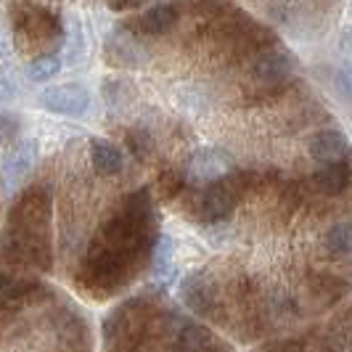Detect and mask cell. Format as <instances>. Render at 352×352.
I'll use <instances>...</instances> for the list:
<instances>
[{
	"mask_svg": "<svg viewBox=\"0 0 352 352\" xmlns=\"http://www.w3.org/2000/svg\"><path fill=\"white\" fill-rule=\"evenodd\" d=\"M294 69V58L286 56L281 51H270L263 53L257 61H254V77L263 82V85H278L283 82Z\"/></svg>",
	"mask_w": 352,
	"mask_h": 352,
	"instance_id": "cell-6",
	"label": "cell"
},
{
	"mask_svg": "<svg viewBox=\"0 0 352 352\" xmlns=\"http://www.w3.org/2000/svg\"><path fill=\"white\" fill-rule=\"evenodd\" d=\"M19 124L14 117H8V114H0V141H11L14 135H16Z\"/></svg>",
	"mask_w": 352,
	"mask_h": 352,
	"instance_id": "cell-18",
	"label": "cell"
},
{
	"mask_svg": "<svg viewBox=\"0 0 352 352\" xmlns=\"http://www.w3.org/2000/svg\"><path fill=\"white\" fill-rule=\"evenodd\" d=\"M344 151H347V141L339 130H323L310 138V157L318 162H334L336 164V159L344 157Z\"/></svg>",
	"mask_w": 352,
	"mask_h": 352,
	"instance_id": "cell-7",
	"label": "cell"
},
{
	"mask_svg": "<svg viewBox=\"0 0 352 352\" xmlns=\"http://www.w3.org/2000/svg\"><path fill=\"white\" fill-rule=\"evenodd\" d=\"M265 352H302V342H283V344H273V347H265Z\"/></svg>",
	"mask_w": 352,
	"mask_h": 352,
	"instance_id": "cell-19",
	"label": "cell"
},
{
	"mask_svg": "<svg viewBox=\"0 0 352 352\" xmlns=\"http://www.w3.org/2000/svg\"><path fill=\"white\" fill-rule=\"evenodd\" d=\"M30 292H32V286L0 276V305L3 307H14L21 297H30Z\"/></svg>",
	"mask_w": 352,
	"mask_h": 352,
	"instance_id": "cell-13",
	"label": "cell"
},
{
	"mask_svg": "<svg viewBox=\"0 0 352 352\" xmlns=\"http://www.w3.org/2000/svg\"><path fill=\"white\" fill-rule=\"evenodd\" d=\"M170 273H173V241L162 239L157 254H154V276L157 278H170Z\"/></svg>",
	"mask_w": 352,
	"mask_h": 352,
	"instance_id": "cell-15",
	"label": "cell"
},
{
	"mask_svg": "<svg viewBox=\"0 0 352 352\" xmlns=\"http://www.w3.org/2000/svg\"><path fill=\"white\" fill-rule=\"evenodd\" d=\"M127 146H130V151H133L138 159H146L148 154H151L154 141H151V135H148L143 127H135V130L127 133Z\"/></svg>",
	"mask_w": 352,
	"mask_h": 352,
	"instance_id": "cell-16",
	"label": "cell"
},
{
	"mask_svg": "<svg viewBox=\"0 0 352 352\" xmlns=\"http://www.w3.org/2000/svg\"><path fill=\"white\" fill-rule=\"evenodd\" d=\"M230 162H233L230 154L223 151V148H199L191 157V162H188L186 175L196 180V183H217L228 173Z\"/></svg>",
	"mask_w": 352,
	"mask_h": 352,
	"instance_id": "cell-3",
	"label": "cell"
},
{
	"mask_svg": "<svg viewBox=\"0 0 352 352\" xmlns=\"http://www.w3.org/2000/svg\"><path fill=\"white\" fill-rule=\"evenodd\" d=\"M90 159H93V167L101 173V175H114L122 170V151L109 141H93L90 143Z\"/></svg>",
	"mask_w": 352,
	"mask_h": 352,
	"instance_id": "cell-10",
	"label": "cell"
},
{
	"mask_svg": "<svg viewBox=\"0 0 352 352\" xmlns=\"http://www.w3.org/2000/svg\"><path fill=\"white\" fill-rule=\"evenodd\" d=\"M210 273H191L186 281H183V300L186 305L199 313V316H210L212 313V302H214V289L212 281L207 278Z\"/></svg>",
	"mask_w": 352,
	"mask_h": 352,
	"instance_id": "cell-5",
	"label": "cell"
},
{
	"mask_svg": "<svg viewBox=\"0 0 352 352\" xmlns=\"http://www.w3.org/2000/svg\"><path fill=\"white\" fill-rule=\"evenodd\" d=\"M40 104L45 106L53 114H67V117H80L85 114L90 106V93L80 85H58V88L45 90L40 96Z\"/></svg>",
	"mask_w": 352,
	"mask_h": 352,
	"instance_id": "cell-2",
	"label": "cell"
},
{
	"mask_svg": "<svg viewBox=\"0 0 352 352\" xmlns=\"http://www.w3.org/2000/svg\"><path fill=\"white\" fill-rule=\"evenodd\" d=\"M6 96H8V90H6V88H3V85H0V101H3Z\"/></svg>",
	"mask_w": 352,
	"mask_h": 352,
	"instance_id": "cell-20",
	"label": "cell"
},
{
	"mask_svg": "<svg viewBox=\"0 0 352 352\" xmlns=\"http://www.w3.org/2000/svg\"><path fill=\"white\" fill-rule=\"evenodd\" d=\"M32 162H35V154H32V146H21L16 151H11L6 162H3V177H6V186L8 188H16L19 183L24 180V175L32 170Z\"/></svg>",
	"mask_w": 352,
	"mask_h": 352,
	"instance_id": "cell-9",
	"label": "cell"
},
{
	"mask_svg": "<svg viewBox=\"0 0 352 352\" xmlns=\"http://www.w3.org/2000/svg\"><path fill=\"white\" fill-rule=\"evenodd\" d=\"M175 347L177 352H230V347L220 344L201 323H180L175 331Z\"/></svg>",
	"mask_w": 352,
	"mask_h": 352,
	"instance_id": "cell-4",
	"label": "cell"
},
{
	"mask_svg": "<svg viewBox=\"0 0 352 352\" xmlns=\"http://www.w3.org/2000/svg\"><path fill=\"white\" fill-rule=\"evenodd\" d=\"M241 180H244V175H233L230 180L212 183L210 188L199 196V201H196V212L201 214V220H207V223L226 220L233 212V207H236L239 194H241Z\"/></svg>",
	"mask_w": 352,
	"mask_h": 352,
	"instance_id": "cell-1",
	"label": "cell"
},
{
	"mask_svg": "<svg viewBox=\"0 0 352 352\" xmlns=\"http://www.w3.org/2000/svg\"><path fill=\"white\" fill-rule=\"evenodd\" d=\"M177 21V6L167 3V6H154L148 11H143L138 19V30L143 35H162L167 32Z\"/></svg>",
	"mask_w": 352,
	"mask_h": 352,
	"instance_id": "cell-8",
	"label": "cell"
},
{
	"mask_svg": "<svg viewBox=\"0 0 352 352\" xmlns=\"http://www.w3.org/2000/svg\"><path fill=\"white\" fill-rule=\"evenodd\" d=\"M326 249L331 254H339V257L350 254V226L347 223H339L326 233Z\"/></svg>",
	"mask_w": 352,
	"mask_h": 352,
	"instance_id": "cell-14",
	"label": "cell"
},
{
	"mask_svg": "<svg viewBox=\"0 0 352 352\" xmlns=\"http://www.w3.org/2000/svg\"><path fill=\"white\" fill-rule=\"evenodd\" d=\"M58 72H61V58L51 53V56H40V58H35V61L27 67V77H30L32 82H48V80H53Z\"/></svg>",
	"mask_w": 352,
	"mask_h": 352,
	"instance_id": "cell-12",
	"label": "cell"
},
{
	"mask_svg": "<svg viewBox=\"0 0 352 352\" xmlns=\"http://www.w3.org/2000/svg\"><path fill=\"white\" fill-rule=\"evenodd\" d=\"M350 183V170H347V162H339V164H329L323 167L316 175V186L323 194H342Z\"/></svg>",
	"mask_w": 352,
	"mask_h": 352,
	"instance_id": "cell-11",
	"label": "cell"
},
{
	"mask_svg": "<svg viewBox=\"0 0 352 352\" xmlns=\"http://www.w3.org/2000/svg\"><path fill=\"white\" fill-rule=\"evenodd\" d=\"M159 183H162V194L164 196H175L180 188H183V175L175 173V170H164V175L159 177Z\"/></svg>",
	"mask_w": 352,
	"mask_h": 352,
	"instance_id": "cell-17",
	"label": "cell"
}]
</instances>
